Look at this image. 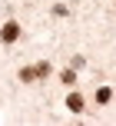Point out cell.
<instances>
[{"label": "cell", "mask_w": 116, "mask_h": 126, "mask_svg": "<svg viewBox=\"0 0 116 126\" xmlns=\"http://www.w3.org/2000/svg\"><path fill=\"white\" fill-rule=\"evenodd\" d=\"M0 37H3V43H13V40L20 37V27H17V23H7V27H3V33H0Z\"/></svg>", "instance_id": "cell-1"}, {"label": "cell", "mask_w": 116, "mask_h": 126, "mask_svg": "<svg viewBox=\"0 0 116 126\" xmlns=\"http://www.w3.org/2000/svg\"><path fill=\"white\" fill-rule=\"evenodd\" d=\"M66 106H70L73 113H80V110H83V96H76V93H73L70 100H66Z\"/></svg>", "instance_id": "cell-2"}]
</instances>
